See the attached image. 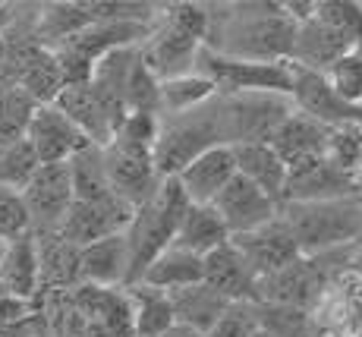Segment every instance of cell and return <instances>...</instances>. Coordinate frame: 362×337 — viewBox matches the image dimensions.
I'll use <instances>...</instances> for the list:
<instances>
[{"label": "cell", "mask_w": 362, "mask_h": 337, "mask_svg": "<svg viewBox=\"0 0 362 337\" xmlns=\"http://www.w3.org/2000/svg\"><path fill=\"white\" fill-rule=\"evenodd\" d=\"M186 208H189V199L180 189L177 177L161 180L155 195L145 205L136 208L127 234H123L127 236V284L123 287H136L145 271H148V265L164 249H170Z\"/></svg>", "instance_id": "6da1fadb"}, {"label": "cell", "mask_w": 362, "mask_h": 337, "mask_svg": "<svg viewBox=\"0 0 362 337\" xmlns=\"http://www.w3.org/2000/svg\"><path fill=\"white\" fill-rule=\"evenodd\" d=\"M284 221L303 256H328L362 236V195L318 202H284Z\"/></svg>", "instance_id": "7a4b0ae2"}, {"label": "cell", "mask_w": 362, "mask_h": 337, "mask_svg": "<svg viewBox=\"0 0 362 337\" xmlns=\"http://www.w3.org/2000/svg\"><path fill=\"white\" fill-rule=\"evenodd\" d=\"M214 145H227L224 120H221V101L218 110H211L205 104V108L189 110L183 117H170L167 123H161L155 149H151L158 177L161 180L177 177L186 164H192L202 152L214 149Z\"/></svg>", "instance_id": "3957f363"}, {"label": "cell", "mask_w": 362, "mask_h": 337, "mask_svg": "<svg viewBox=\"0 0 362 337\" xmlns=\"http://www.w3.org/2000/svg\"><path fill=\"white\" fill-rule=\"evenodd\" d=\"M192 73L205 76L214 82L218 98L233 95H290V60L284 63H259V60H240L218 54L214 47H199L196 69Z\"/></svg>", "instance_id": "277c9868"}, {"label": "cell", "mask_w": 362, "mask_h": 337, "mask_svg": "<svg viewBox=\"0 0 362 337\" xmlns=\"http://www.w3.org/2000/svg\"><path fill=\"white\" fill-rule=\"evenodd\" d=\"M262 13L249 19H240L233 29H227L224 45H218V54L240 60L259 63H284L293 57L296 25L284 16L281 4H259Z\"/></svg>", "instance_id": "5b68a950"}, {"label": "cell", "mask_w": 362, "mask_h": 337, "mask_svg": "<svg viewBox=\"0 0 362 337\" xmlns=\"http://www.w3.org/2000/svg\"><path fill=\"white\" fill-rule=\"evenodd\" d=\"M290 114H293L290 95H233L221 101L227 145L268 142Z\"/></svg>", "instance_id": "8992f818"}, {"label": "cell", "mask_w": 362, "mask_h": 337, "mask_svg": "<svg viewBox=\"0 0 362 337\" xmlns=\"http://www.w3.org/2000/svg\"><path fill=\"white\" fill-rule=\"evenodd\" d=\"M101 161L110 189L136 208L145 205L155 195L158 183H161V177L155 171V158H151V145L114 136L101 149Z\"/></svg>", "instance_id": "52a82bcc"}, {"label": "cell", "mask_w": 362, "mask_h": 337, "mask_svg": "<svg viewBox=\"0 0 362 337\" xmlns=\"http://www.w3.org/2000/svg\"><path fill=\"white\" fill-rule=\"evenodd\" d=\"M328 268L322 265V256H299L293 265L262 278L255 284V303H274L290 309L315 312L322 297L331 290Z\"/></svg>", "instance_id": "ba28073f"}, {"label": "cell", "mask_w": 362, "mask_h": 337, "mask_svg": "<svg viewBox=\"0 0 362 337\" xmlns=\"http://www.w3.org/2000/svg\"><path fill=\"white\" fill-rule=\"evenodd\" d=\"M290 101L299 114H305L309 120L322 123V126H344V123H362V104H350L344 101L334 86L328 82L325 73H315V69L296 67L290 60Z\"/></svg>", "instance_id": "9c48e42d"}, {"label": "cell", "mask_w": 362, "mask_h": 337, "mask_svg": "<svg viewBox=\"0 0 362 337\" xmlns=\"http://www.w3.org/2000/svg\"><path fill=\"white\" fill-rule=\"evenodd\" d=\"M132 215H136V205H129L117 193L101 202H73L69 212L64 215V221H60L57 234L66 243H73L76 249H82V246L104 240V236L127 234Z\"/></svg>", "instance_id": "30bf717a"}, {"label": "cell", "mask_w": 362, "mask_h": 337, "mask_svg": "<svg viewBox=\"0 0 362 337\" xmlns=\"http://www.w3.org/2000/svg\"><path fill=\"white\" fill-rule=\"evenodd\" d=\"M69 299L86 319V337H132V303L123 287L76 284Z\"/></svg>", "instance_id": "8fae6325"}, {"label": "cell", "mask_w": 362, "mask_h": 337, "mask_svg": "<svg viewBox=\"0 0 362 337\" xmlns=\"http://www.w3.org/2000/svg\"><path fill=\"white\" fill-rule=\"evenodd\" d=\"M230 243L236 246V252L243 256V262L249 265L255 284H259L262 278H268V275H274V271L293 265L296 258L303 256V252H299V246H296L293 230L287 227V221H284L281 215H277L274 221H268L264 227H259V230H249V234L230 236Z\"/></svg>", "instance_id": "7c38bea8"}, {"label": "cell", "mask_w": 362, "mask_h": 337, "mask_svg": "<svg viewBox=\"0 0 362 337\" xmlns=\"http://www.w3.org/2000/svg\"><path fill=\"white\" fill-rule=\"evenodd\" d=\"M25 212L32 217V230H57L64 215L73 205V177L69 161L64 164H41L23 189Z\"/></svg>", "instance_id": "4fadbf2b"}, {"label": "cell", "mask_w": 362, "mask_h": 337, "mask_svg": "<svg viewBox=\"0 0 362 337\" xmlns=\"http://www.w3.org/2000/svg\"><path fill=\"white\" fill-rule=\"evenodd\" d=\"M211 205H214V212L221 215V221H224V227L230 236L259 230L281 215V205H277L271 195H264L255 183H249L246 177H240V173L221 189L218 199H214Z\"/></svg>", "instance_id": "5bb4252c"}, {"label": "cell", "mask_w": 362, "mask_h": 337, "mask_svg": "<svg viewBox=\"0 0 362 337\" xmlns=\"http://www.w3.org/2000/svg\"><path fill=\"white\" fill-rule=\"evenodd\" d=\"M344 195H362V180L337 171L331 161L312 158L287 171V189L284 202H318V199H344Z\"/></svg>", "instance_id": "9a60e30c"}, {"label": "cell", "mask_w": 362, "mask_h": 337, "mask_svg": "<svg viewBox=\"0 0 362 337\" xmlns=\"http://www.w3.org/2000/svg\"><path fill=\"white\" fill-rule=\"evenodd\" d=\"M25 139H29V145L35 149L41 164H64V161H69L73 154H79L82 149L92 145L57 108H54V104L35 108Z\"/></svg>", "instance_id": "2e32d148"}, {"label": "cell", "mask_w": 362, "mask_h": 337, "mask_svg": "<svg viewBox=\"0 0 362 337\" xmlns=\"http://www.w3.org/2000/svg\"><path fill=\"white\" fill-rule=\"evenodd\" d=\"M202 41L189 38V35H180L177 29L161 23V29H151L148 38L139 45V57L151 69L158 82L164 79H177L196 69V54H199Z\"/></svg>", "instance_id": "e0dca14e"}, {"label": "cell", "mask_w": 362, "mask_h": 337, "mask_svg": "<svg viewBox=\"0 0 362 337\" xmlns=\"http://www.w3.org/2000/svg\"><path fill=\"white\" fill-rule=\"evenodd\" d=\"M236 177V158L230 145H214L202 152L192 164L177 173V183L192 205H211L218 193Z\"/></svg>", "instance_id": "ac0fdd59"}, {"label": "cell", "mask_w": 362, "mask_h": 337, "mask_svg": "<svg viewBox=\"0 0 362 337\" xmlns=\"http://www.w3.org/2000/svg\"><path fill=\"white\" fill-rule=\"evenodd\" d=\"M202 284L227 303H255V278L230 240L202 258Z\"/></svg>", "instance_id": "d6986e66"}, {"label": "cell", "mask_w": 362, "mask_h": 337, "mask_svg": "<svg viewBox=\"0 0 362 337\" xmlns=\"http://www.w3.org/2000/svg\"><path fill=\"white\" fill-rule=\"evenodd\" d=\"M38 249V280L41 293L73 290L79 284V249L66 243L57 230H32Z\"/></svg>", "instance_id": "ffe728a7"}, {"label": "cell", "mask_w": 362, "mask_h": 337, "mask_svg": "<svg viewBox=\"0 0 362 337\" xmlns=\"http://www.w3.org/2000/svg\"><path fill=\"white\" fill-rule=\"evenodd\" d=\"M0 290L6 297L38 303L41 280H38V249H35V234L16 236L6 243L4 258H0Z\"/></svg>", "instance_id": "44dd1931"}, {"label": "cell", "mask_w": 362, "mask_h": 337, "mask_svg": "<svg viewBox=\"0 0 362 337\" xmlns=\"http://www.w3.org/2000/svg\"><path fill=\"white\" fill-rule=\"evenodd\" d=\"M350 51H356L353 41H346L344 35H337L328 29L325 23H318L315 16L309 23L296 25V38H293V60L296 67L315 69V73H328L340 57H346Z\"/></svg>", "instance_id": "7402d4cb"}, {"label": "cell", "mask_w": 362, "mask_h": 337, "mask_svg": "<svg viewBox=\"0 0 362 337\" xmlns=\"http://www.w3.org/2000/svg\"><path fill=\"white\" fill-rule=\"evenodd\" d=\"M325 142H328V126L309 120V117L299 114L296 108H293V114L274 130V136L268 139V145L277 152V158L287 164V171L303 164V161L322 158Z\"/></svg>", "instance_id": "603a6c76"}, {"label": "cell", "mask_w": 362, "mask_h": 337, "mask_svg": "<svg viewBox=\"0 0 362 337\" xmlns=\"http://www.w3.org/2000/svg\"><path fill=\"white\" fill-rule=\"evenodd\" d=\"M79 284L123 287L127 284V236L114 234L79 249Z\"/></svg>", "instance_id": "cb8c5ba5"}, {"label": "cell", "mask_w": 362, "mask_h": 337, "mask_svg": "<svg viewBox=\"0 0 362 337\" xmlns=\"http://www.w3.org/2000/svg\"><path fill=\"white\" fill-rule=\"evenodd\" d=\"M54 108L66 117L95 149H104V145L114 139V130H110L107 117H104L98 98L88 88V82H76V86H64V92L57 95Z\"/></svg>", "instance_id": "d4e9b609"}, {"label": "cell", "mask_w": 362, "mask_h": 337, "mask_svg": "<svg viewBox=\"0 0 362 337\" xmlns=\"http://www.w3.org/2000/svg\"><path fill=\"white\" fill-rule=\"evenodd\" d=\"M236 158V173L255 183L264 195L281 205L284 189H287V164L277 158V152L268 142H249V145H230Z\"/></svg>", "instance_id": "484cf974"}, {"label": "cell", "mask_w": 362, "mask_h": 337, "mask_svg": "<svg viewBox=\"0 0 362 337\" xmlns=\"http://www.w3.org/2000/svg\"><path fill=\"white\" fill-rule=\"evenodd\" d=\"M230 240V234H227L224 221H221V215L214 212V205H192L186 208L183 221H180L177 227V236H173V249H183L189 252V256H199L205 258L211 249H218V246H224Z\"/></svg>", "instance_id": "4316f807"}, {"label": "cell", "mask_w": 362, "mask_h": 337, "mask_svg": "<svg viewBox=\"0 0 362 337\" xmlns=\"http://www.w3.org/2000/svg\"><path fill=\"white\" fill-rule=\"evenodd\" d=\"M173 309V321L177 325H186L192 331L208 334L214 328V321L224 315V309L230 306L224 297L211 290L208 284H192V287H180V290L167 293Z\"/></svg>", "instance_id": "83f0119b"}, {"label": "cell", "mask_w": 362, "mask_h": 337, "mask_svg": "<svg viewBox=\"0 0 362 337\" xmlns=\"http://www.w3.org/2000/svg\"><path fill=\"white\" fill-rule=\"evenodd\" d=\"M123 290L132 303V337H161L177 325L167 293L145 284L123 287Z\"/></svg>", "instance_id": "f1b7e54d"}, {"label": "cell", "mask_w": 362, "mask_h": 337, "mask_svg": "<svg viewBox=\"0 0 362 337\" xmlns=\"http://www.w3.org/2000/svg\"><path fill=\"white\" fill-rule=\"evenodd\" d=\"M139 284L155 287V290H161V293L202 284V258L189 256V252H183V249H173V246H170V249H164L161 256L148 265V271L142 275Z\"/></svg>", "instance_id": "f546056e"}, {"label": "cell", "mask_w": 362, "mask_h": 337, "mask_svg": "<svg viewBox=\"0 0 362 337\" xmlns=\"http://www.w3.org/2000/svg\"><path fill=\"white\" fill-rule=\"evenodd\" d=\"M158 98H161V114L167 117H183L189 110L205 108L208 101L218 98V88H214L211 79L199 73H186L177 76V79H164L158 86Z\"/></svg>", "instance_id": "4dcf8cb0"}, {"label": "cell", "mask_w": 362, "mask_h": 337, "mask_svg": "<svg viewBox=\"0 0 362 337\" xmlns=\"http://www.w3.org/2000/svg\"><path fill=\"white\" fill-rule=\"evenodd\" d=\"M92 25V16L86 13V4H47L38 16V25H35L32 38L38 41L41 47L54 51L60 47L66 38L79 35L82 29Z\"/></svg>", "instance_id": "1f68e13d"}, {"label": "cell", "mask_w": 362, "mask_h": 337, "mask_svg": "<svg viewBox=\"0 0 362 337\" xmlns=\"http://www.w3.org/2000/svg\"><path fill=\"white\" fill-rule=\"evenodd\" d=\"M259 328L271 337H328L318 319L305 309H290V306H274V303H252Z\"/></svg>", "instance_id": "d6a6232c"}, {"label": "cell", "mask_w": 362, "mask_h": 337, "mask_svg": "<svg viewBox=\"0 0 362 337\" xmlns=\"http://www.w3.org/2000/svg\"><path fill=\"white\" fill-rule=\"evenodd\" d=\"M69 177H73V202H101L114 195L107 173H104L101 149H95V145L69 158Z\"/></svg>", "instance_id": "836d02e7"}, {"label": "cell", "mask_w": 362, "mask_h": 337, "mask_svg": "<svg viewBox=\"0 0 362 337\" xmlns=\"http://www.w3.org/2000/svg\"><path fill=\"white\" fill-rule=\"evenodd\" d=\"M38 104L23 88H0V149L23 142Z\"/></svg>", "instance_id": "e575fe53"}, {"label": "cell", "mask_w": 362, "mask_h": 337, "mask_svg": "<svg viewBox=\"0 0 362 337\" xmlns=\"http://www.w3.org/2000/svg\"><path fill=\"white\" fill-rule=\"evenodd\" d=\"M325 161H331L337 171L359 177L362 171V123L331 126L325 142Z\"/></svg>", "instance_id": "d590c367"}, {"label": "cell", "mask_w": 362, "mask_h": 337, "mask_svg": "<svg viewBox=\"0 0 362 337\" xmlns=\"http://www.w3.org/2000/svg\"><path fill=\"white\" fill-rule=\"evenodd\" d=\"M38 167H41V161L29 145V139L6 145V149H0V186L13 189V193H23Z\"/></svg>", "instance_id": "8d00e7d4"}, {"label": "cell", "mask_w": 362, "mask_h": 337, "mask_svg": "<svg viewBox=\"0 0 362 337\" xmlns=\"http://www.w3.org/2000/svg\"><path fill=\"white\" fill-rule=\"evenodd\" d=\"M158 86L161 82L151 76V69L142 63L136 47V57L129 63V76H127V110L129 114H161V98H158Z\"/></svg>", "instance_id": "74e56055"}, {"label": "cell", "mask_w": 362, "mask_h": 337, "mask_svg": "<svg viewBox=\"0 0 362 337\" xmlns=\"http://www.w3.org/2000/svg\"><path fill=\"white\" fill-rule=\"evenodd\" d=\"M315 19L325 23L328 29L344 35L353 45H362V6L350 4V0H322L315 4Z\"/></svg>", "instance_id": "f35d334b"}, {"label": "cell", "mask_w": 362, "mask_h": 337, "mask_svg": "<svg viewBox=\"0 0 362 337\" xmlns=\"http://www.w3.org/2000/svg\"><path fill=\"white\" fill-rule=\"evenodd\" d=\"M325 76H328L334 92L344 98V101H350V104L362 101V51L359 47L350 51L346 57H340Z\"/></svg>", "instance_id": "ab89813d"}, {"label": "cell", "mask_w": 362, "mask_h": 337, "mask_svg": "<svg viewBox=\"0 0 362 337\" xmlns=\"http://www.w3.org/2000/svg\"><path fill=\"white\" fill-rule=\"evenodd\" d=\"M25 234H32V217L25 212L23 193H13V189L0 186V240L10 243Z\"/></svg>", "instance_id": "60d3db41"}, {"label": "cell", "mask_w": 362, "mask_h": 337, "mask_svg": "<svg viewBox=\"0 0 362 337\" xmlns=\"http://www.w3.org/2000/svg\"><path fill=\"white\" fill-rule=\"evenodd\" d=\"M161 19L164 25H170V29H177L180 35H189V38L196 41H205L208 35V13L205 6L199 4H170V6H161Z\"/></svg>", "instance_id": "b9f144b4"}, {"label": "cell", "mask_w": 362, "mask_h": 337, "mask_svg": "<svg viewBox=\"0 0 362 337\" xmlns=\"http://www.w3.org/2000/svg\"><path fill=\"white\" fill-rule=\"evenodd\" d=\"M259 331V319H255L252 303H230L224 309L208 337H252Z\"/></svg>", "instance_id": "7bdbcfd3"}, {"label": "cell", "mask_w": 362, "mask_h": 337, "mask_svg": "<svg viewBox=\"0 0 362 337\" xmlns=\"http://www.w3.org/2000/svg\"><path fill=\"white\" fill-rule=\"evenodd\" d=\"M161 337H208V334H202V331H192V328H186V325H173L167 334Z\"/></svg>", "instance_id": "ee69618b"}, {"label": "cell", "mask_w": 362, "mask_h": 337, "mask_svg": "<svg viewBox=\"0 0 362 337\" xmlns=\"http://www.w3.org/2000/svg\"><path fill=\"white\" fill-rule=\"evenodd\" d=\"M350 271H353V275H356V278L362 280V252H356V256H353V262H350Z\"/></svg>", "instance_id": "f6af8a7d"}, {"label": "cell", "mask_w": 362, "mask_h": 337, "mask_svg": "<svg viewBox=\"0 0 362 337\" xmlns=\"http://www.w3.org/2000/svg\"><path fill=\"white\" fill-rule=\"evenodd\" d=\"M4 60H6V41H4V32H0V79H4Z\"/></svg>", "instance_id": "bcb514c9"}, {"label": "cell", "mask_w": 362, "mask_h": 337, "mask_svg": "<svg viewBox=\"0 0 362 337\" xmlns=\"http://www.w3.org/2000/svg\"><path fill=\"white\" fill-rule=\"evenodd\" d=\"M10 23V6H4L0 4V32H4V25Z\"/></svg>", "instance_id": "7dc6e473"}, {"label": "cell", "mask_w": 362, "mask_h": 337, "mask_svg": "<svg viewBox=\"0 0 362 337\" xmlns=\"http://www.w3.org/2000/svg\"><path fill=\"white\" fill-rule=\"evenodd\" d=\"M252 337H271V334H268V331H262V328H259V331H255Z\"/></svg>", "instance_id": "c3c4849f"}, {"label": "cell", "mask_w": 362, "mask_h": 337, "mask_svg": "<svg viewBox=\"0 0 362 337\" xmlns=\"http://www.w3.org/2000/svg\"><path fill=\"white\" fill-rule=\"evenodd\" d=\"M4 249H6V243H4V240H0V258H4Z\"/></svg>", "instance_id": "681fc988"}]
</instances>
